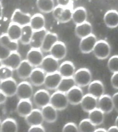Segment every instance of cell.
<instances>
[{
  "label": "cell",
  "mask_w": 118,
  "mask_h": 132,
  "mask_svg": "<svg viewBox=\"0 0 118 132\" xmlns=\"http://www.w3.org/2000/svg\"><path fill=\"white\" fill-rule=\"evenodd\" d=\"M13 72L10 68L2 65L0 67V82L12 78Z\"/></svg>",
  "instance_id": "cell-39"
},
{
  "label": "cell",
  "mask_w": 118,
  "mask_h": 132,
  "mask_svg": "<svg viewBox=\"0 0 118 132\" xmlns=\"http://www.w3.org/2000/svg\"><path fill=\"white\" fill-rule=\"evenodd\" d=\"M26 122L29 126L42 125L44 121L41 110L33 109L29 114L25 118Z\"/></svg>",
  "instance_id": "cell-20"
},
{
  "label": "cell",
  "mask_w": 118,
  "mask_h": 132,
  "mask_svg": "<svg viewBox=\"0 0 118 132\" xmlns=\"http://www.w3.org/2000/svg\"><path fill=\"white\" fill-rule=\"evenodd\" d=\"M75 72V65L70 61H65L59 65L58 72L62 77H73Z\"/></svg>",
  "instance_id": "cell-26"
},
{
  "label": "cell",
  "mask_w": 118,
  "mask_h": 132,
  "mask_svg": "<svg viewBox=\"0 0 118 132\" xmlns=\"http://www.w3.org/2000/svg\"><path fill=\"white\" fill-rule=\"evenodd\" d=\"M46 75V74L40 68H35L33 69L28 79L31 84L38 87L43 85Z\"/></svg>",
  "instance_id": "cell-21"
},
{
  "label": "cell",
  "mask_w": 118,
  "mask_h": 132,
  "mask_svg": "<svg viewBox=\"0 0 118 132\" xmlns=\"http://www.w3.org/2000/svg\"><path fill=\"white\" fill-rule=\"evenodd\" d=\"M34 95L32 85L27 81L18 84L16 96L19 100H31Z\"/></svg>",
  "instance_id": "cell-4"
},
{
  "label": "cell",
  "mask_w": 118,
  "mask_h": 132,
  "mask_svg": "<svg viewBox=\"0 0 118 132\" xmlns=\"http://www.w3.org/2000/svg\"><path fill=\"white\" fill-rule=\"evenodd\" d=\"M44 57L41 49L31 48L27 53L26 60L34 68H38L40 66Z\"/></svg>",
  "instance_id": "cell-11"
},
{
  "label": "cell",
  "mask_w": 118,
  "mask_h": 132,
  "mask_svg": "<svg viewBox=\"0 0 118 132\" xmlns=\"http://www.w3.org/2000/svg\"><path fill=\"white\" fill-rule=\"evenodd\" d=\"M31 16L29 13L24 12L17 9L13 12L11 17V22L23 27L29 24Z\"/></svg>",
  "instance_id": "cell-7"
},
{
  "label": "cell",
  "mask_w": 118,
  "mask_h": 132,
  "mask_svg": "<svg viewBox=\"0 0 118 132\" xmlns=\"http://www.w3.org/2000/svg\"><path fill=\"white\" fill-rule=\"evenodd\" d=\"M58 41L57 35L55 33L48 31L44 37L40 49L43 52H49L53 45Z\"/></svg>",
  "instance_id": "cell-25"
},
{
  "label": "cell",
  "mask_w": 118,
  "mask_h": 132,
  "mask_svg": "<svg viewBox=\"0 0 118 132\" xmlns=\"http://www.w3.org/2000/svg\"><path fill=\"white\" fill-rule=\"evenodd\" d=\"M104 20L105 25L111 28H115L118 26V12L115 10L108 11L104 15Z\"/></svg>",
  "instance_id": "cell-28"
},
{
  "label": "cell",
  "mask_w": 118,
  "mask_h": 132,
  "mask_svg": "<svg viewBox=\"0 0 118 132\" xmlns=\"http://www.w3.org/2000/svg\"><path fill=\"white\" fill-rule=\"evenodd\" d=\"M66 94L69 103L73 105L80 104L84 95L81 87L77 85L71 88Z\"/></svg>",
  "instance_id": "cell-12"
},
{
  "label": "cell",
  "mask_w": 118,
  "mask_h": 132,
  "mask_svg": "<svg viewBox=\"0 0 118 132\" xmlns=\"http://www.w3.org/2000/svg\"><path fill=\"white\" fill-rule=\"evenodd\" d=\"M33 31L29 24L22 27V32L19 41L23 45H29Z\"/></svg>",
  "instance_id": "cell-36"
},
{
  "label": "cell",
  "mask_w": 118,
  "mask_h": 132,
  "mask_svg": "<svg viewBox=\"0 0 118 132\" xmlns=\"http://www.w3.org/2000/svg\"><path fill=\"white\" fill-rule=\"evenodd\" d=\"M2 65L16 71L22 61V57L18 51L10 52L7 57L2 60Z\"/></svg>",
  "instance_id": "cell-9"
},
{
  "label": "cell",
  "mask_w": 118,
  "mask_h": 132,
  "mask_svg": "<svg viewBox=\"0 0 118 132\" xmlns=\"http://www.w3.org/2000/svg\"><path fill=\"white\" fill-rule=\"evenodd\" d=\"M0 45L10 52L18 51L19 50L18 42L12 40L6 33L0 36Z\"/></svg>",
  "instance_id": "cell-24"
},
{
  "label": "cell",
  "mask_w": 118,
  "mask_h": 132,
  "mask_svg": "<svg viewBox=\"0 0 118 132\" xmlns=\"http://www.w3.org/2000/svg\"><path fill=\"white\" fill-rule=\"evenodd\" d=\"M22 32V27L19 25L11 22L8 27L6 34L12 40L19 41Z\"/></svg>",
  "instance_id": "cell-32"
},
{
  "label": "cell",
  "mask_w": 118,
  "mask_h": 132,
  "mask_svg": "<svg viewBox=\"0 0 118 132\" xmlns=\"http://www.w3.org/2000/svg\"><path fill=\"white\" fill-rule=\"evenodd\" d=\"M96 126L88 118H86L81 121L78 127L79 132H94Z\"/></svg>",
  "instance_id": "cell-37"
},
{
  "label": "cell",
  "mask_w": 118,
  "mask_h": 132,
  "mask_svg": "<svg viewBox=\"0 0 118 132\" xmlns=\"http://www.w3.org/2000/svg\"><path fill=\"white\" fill-rule=\"evenodd\" d=\"M73 77H62L56 90L66 94L71 88L76 86Z\"/></svg>",
  "instance_id": "cell-33"
},
{
  "label": "cell",
  "mask_w": 118,
  "mask_h": 132,
  "mask_svg": "<svg viewBox=\"0 0 118 132\" xmlns=\"http://www.w3.org/2000/svg\"><path fill=\"white\" fill-rule=\"evenodd\" d=\"M92 26L87 21L77 24L75 28V34L79 38L82 39L92 34Z\"/></svg>",
  "instance_id": "cell-27"
},
{
  "label": "cell",
  "mask_w": 118,
  "mask_h": 132,
  "mask_svg": "<svg viewBox=\"0 0 118 132\" xmlns=\"http://www.w3.org/2000/svg\"><path fill=\"white\" fill-rule=\"evenodd\" d=\"M64 8V7L58 5L57 6L55 7L53 9V11H52L53 16L54 19H56L57 21H58L59 19L60 16Z\"/></svg>",
  "instance_id": "cell-42"
},
{
  "label": "cell",
  "mask_w": 118,
  "mask_h": 132,
  "mask_svg": "<svg viewBox=\"0 0 118 132\" xmlns=\"http://www.w3.org/2000/svg\"><path fill=\"white\" fill-rule=\"evenodd\" d=\"M2 65H2V60L0 59V67H1Z\"/></svg>",
  "instance_id": "cell-52"
},
{
  "label": "cell",
  "mask_w": 118,
  "mask_h": 132,
  "mask_svg": "<svg viewBox=\"0 0 118 132\" xmlns=\"http://www.w3.org/2000/svg\"><path fill=\"white\" fill-rule=\"evenodd\" d=\"M88 94L98 99L105 93L104 84L102 81L95 80L91 81L88 85Z\"/></svg>",
  "instance_id": "cell-17"
},
{
  "label": "cell",
  "mask_w": 118,
  "mask_h": 132,
  "mask_svg": "<svg viewBox=\"0 0 118 132\" xmlns=\"http://www.w3.org/2000/svg\"><path fill=\"white\" fill-rule=\"evenodd\" d=\"M108 67L112 73L118 72V56L114 55L109 58L107 63Z\"/></svg>",
  "instance_id": "cell-40"
},
{
  "label": "cell",
  "mask_w": 118,
  "mask_h": 132,
  "mask_svg": "<svg viewBox=\"0 0 118 132\" xmlns=\"http://www.w3.org/2000/svg\"><path fill=\"white\" fill-rule=\"evenodd\" d=\"M88 119L95 126L102 125L105 120V113L97 108L89 113Z\"/></svg>",
  "instance_id": "cell-31"
},
{
  "label": "cell",
  "mask_w": 118,
  "mask_h": 132,
  "mask_svg": "<svg viewBox=\"0 0 118 132\" xmlns=\"http://www.w3.org/2000/svg\"><path fill=\"white\" fill-rule=\"evenodd\" d=\"M92 51L97 59L100 60H105L110 54V46L105 40H99L97 42Z\"/></svg>",
  "instance_id": "cell-3"
},
{
  "label": "cell",
  "mask_w": 118,
  "mask_h": 132,
  "mask_svg": "<svg viewBox=\"0 0 118 132\" xmlns=\"http://www.w3.org/2000/svg\"><path fill=\"white\" fill-rule=\"evenodd\" d=\"M36 5L41 12L46 13L52 12L55 7L54 0H37Z\"/></svg>",
  "instance_id": "cell-35"
},
{
  "label": "cell",
  "mask_w": 118,
  "mask_h": 132,
  "mask_svg": "<svg viewBox=\"0 0 118 132\" xmlns=\"http://www.w3.org/2000/svg\"><path fill=\"white\" fill-rule=\"evenodd\" d=\"M49 52L51 56L59 61L65 57L67 54V48L64 43L58 41L53 45Z\"/></svg>",
  "instance_id": "cell-15"
},
{
  "label": "cell",
  "mask_w": 118,
  "mask_h": 132,
  "mask_svg": "<svg viewBox=\"0 0 118 132\" xmlns=\"http://www.w3.org/2000/svg\"><path fill=\"white\" fill-rule=\"evenodd\" d=\"M58 61L51 55H48L43 58L40 68L46 74L58 72L59 67Z\"/></svg>",
  "instance_id": "cell-5"
},
{
  "label": "cell",
  "mask_w": 118,
  "mask_h": 132,
  "mask_svg": "<svg viewBox=\"0 0 118 132\" xmlns=\"http://www.w3.org/2000/svg\"><path fill=\"white\" fill-rule=\"evenodd\" d=\"M87 11L84 7H78L73 10L72 19L76 25L87 21Z\"/></svg>",
  "instance_id": "cell-29"
},
{
  "label": "cell",
  "mask_w": 118,
  "mask_h": 132,
  "mask_svg": "<svg viewBox=\"0 0 118 132\" xmlns=\"http://www.w3.org/2000/svg\"><path fill=\"white\" fill-rule=\"evenodd\" d=\"M62 78L58 71L47 74L43 85L47 89L50 90H56Z\"/></svg>",
  "instance_id": "cell-14"
},
{
  "label": "cell",
  "mask_w": 118,
  "mask_h": 132,
  "mask_svg": "<svg viewBox=\"0 0 118 132\" xmlns=\"http://www.w3.org/2000/svg\"><path fill=\"white\" fill-rule=\"evenodd\" d=\"M3 15V7L2 3L0 1V20L2 19Z\"/></svg>",
  "instance_id": "cell-49"
},
{
  "label": "cell",
  "mask_w": 118,
  "mask_h": 132,
  "mask_svg": "<svg viewBox=\"0 0 118 132\" xmlns=\"http://www.w3.org/2000/svg\"><path fill=\"white\" fill-rule=\"evenodd\" d=\"M97 41L96 36L92 34L82 38L79 44V49L81 52L85 54L90 53L93 50Z\"/></svg>",
  "instance_id": "cell-10"
},
{
  "label": "cell",
  "mask_w": 118,
  "mask_h": 132,
  "mask_svg": "<svg viewBox=\"0 0 118 132\" xmlns=\"http://www.w3.org/2000/svg\"><path fill=\"white\" fill-rule=\"evenodd\" d=\"M29 25L34 31L39 30L45 28V17L40 13H36L31 16Z\"/></svg>",
  "instance_id": "cell-30"
},
{
  "label": "cell",
  "mask_w": 118,
  "mask_h": 132,
  "mask_svg": "<svg viewBox=\"0 0 118 132\" xmlns=\"http://www.w3.org/2000/svg\"><path fill=\"white\" fill-rule=\"evenodd\" d=\"M18 84L12 78L0 82V90L8 98L16 96Z\"/></svg>",
  "instance_id": "cell-8"
},
{
  "label": "cell",
  "mask_w": 118,
  "mask_h": 132,
  "mask_svg": "<svg viewBox=\"0 0 118 132\" xmlns=\"http://www.w3.org/2000/svg\"><path fill=\"white\" fill-rule=\"evenodd\" d=\"M73 10L72 5L64 8L58 21L61 23L69 22L72 19Z\"/></svg>",
  "instance_id": "cell-38"
},
{
  "label": "cell",
  "mask_w": 118,
  "mask_h": 132,
  "mask_svg": "<svg viewBox=\"0 0 118 132\" xmlns=\"http://www.w3.org/2000/svg\"><path fill=\"white\" fill-rule=\"evenodd\" d=\"M2 121L0 120V132H1V126Z\"/></svg>",
  "instance_id": "cell-53"
},
{
  "label": "cell",
  "mask_w": 118,
  "mask_h": 132,
  "mask_svg": "<svg viewBox=\"0 0 118 132\" xmlns=\"http://www.w3.org/2000/svg\"><path fill=\"white\" fill-rule=\"evenodd\" d=\"M62 131L63 132H79L78 126L73 122L66 123L63 127Z\"/></svg>",
  "instance_id": "cell-41"
},
{
  "label": "cell",
  "mask_w": 118,
  "mask_h": 132,
  "mask_svg": "<svg viewBox=\"0 0 118 132\" xmlns=\"http://www.w3.org/2000/svg\"><path fill=\"white\" fill-rule=\"evenodd\" d=\"M112 103L114 106V110L118 112V93L116 92L112 96Z\"/></svg>",
  "instance_id": "cell-46"
},
{
  "label": "cell",
  "mask_w": 118,
  "mask_h": 132,
  "mask_svg": "<svg viewBox=\"0 0 118 132\" xmlns=\"http://www.w3.org/2000/svg\"><path fill=\"white\" fill-rule=\"evenodd\" d=\"M41 111L43 120L48 123H54L58 118L57 110L50 104L41 108Z\"/></svg>",
  "instance_id": "cell-23"
},
{
  "label": "cell",
  "mask_w": 118,
  "mask_h": 132,
  "mask_svg": "<svg viewBox=\"0 0 118 132\" xmlns=\"http://www.w3.org/2000/svg\"><path fill=\"white\" fill-rule=\"evenodd\" d=\"M47 31H48L45 28L39 30L33 31L29 44L31 48L40 49L44 37Z\"/></svg>",
  "instance_id": "cell-18"
},
{
  "label": "cell",
  "mask_w": 118,
  "mask_h": 132,
  "mask_svg": "<svg viewBox=\"0 0 118 132\" xmlns=\"http://www.w3.org/2000/svg\"><path fill=\"white\" fill-rule=\"evenodd\" d=\"M69 103L65 93L56 90L50 96V104L57 111L65 110Z\"/></svg>",
  "instance_id": "cell-2"
},
{
  "label": "cell",
  "mask_w": 118,
  "mask_h": 132,
  "mask_svg": "<svg viewBox=\"0 0 118 132\" xmlns=\"http://www.w3.org/2000/svg\"><path fill=\"white\" fill-rule=\"evenodd\" d=\"M8 98V97L0 90V106L5 103Z\"/></svg>",
  "instance_id": "cell-47"
},
{
  "label": "cell",
  "mask_w": 118,
  "mask_h": 132,
  "mask_svg": "<svg viewBox=\"0 0 118 132\" xmlns=\"http://www.w3.org/2000/svg\"><path fill=\"white\" fill-rule=\"evenodd\" d=\"M115 126H118V117L117 116L115 119Z\"/></svg>",
  "instance_id": "cell-51"
},
{
  "label": "cell",
  "mask_w": 118,
  "mask_h": 132,
  "mask_svg": "<svg viewBox=\"0 0 118 132\" xmlns=\"http://www.w3.org/2000/svg\"><path fill=\"white\" fill-rule=\"evenodd\" d=\"M76 85L80 87L88 86L91 82L92 74L88 69L82 68L76 71L73 76Z\"/></svg>",
  "instance_id": "cell-1"
},
{
  "label": "cell",
  "mask_w": 118,
  "mask_h": 132,
  "mask_svg": "<svg viewBox=\"0 0 118 132\" xmlns=\"http://www.w3.org/2000/svg\"><path fill=\"white\" fill-rule=\"evenodd\" d=\"M33 110V104L30 100H19L16 107V111L18 115L24 118Z\"/></svg>",
  "instance_id": "cell-13"
},
{
  "label": "cell",
  "mask_w": 118,
  "mask_h": 132,
  "mask_svg": "<svg viewBox=\"0 0 118 132\" xmlns=\"http://www.w3.org/2000/svg\"><path fill=\"white\" fill-rule=\"evenodd\" d=\"M50 96L49 92L45 89H40L33 95V101L36 106L42 108L50 103Z\"/></svg>",
  "instance_id": "cell-6"
},
{
  "label": "cell",
  "mask_w": 118,
  "mask_h": 132,
  "mask_svg": "<svg viewBox=\"0 0 118 132\" xmlns=\"http://www.w3.org/2000/svg\"><path fill=\"white\" fill-rule=\"evenodd\" d=\"M34 68V67L25 60H22L16 71L18 77L24 80L28 79Z\"/></svg>",
  "instance_id": "cell-22"
},
{
  "label": "cell",
  "mask_w": 118,
  "mask_h": 132,
  "mask_svg": "<svg viewBox=\"0 0 118 132\" xmlns=\"http://www.w3.org/2000/svg\"><path fill=\"white\" fill-rule=\"evenodd\" d=\"M28 132H45V128L42 126V125H40L33 126H30L28 128Z\"/></svg>",
  "instance_id": "cell-44"
},
{
  "label": "cell",
  "mask_w": 118,
  "mask_h": 132,
  "mask_svg": "<svg viewBox=\"0 0 118 132\" xmlns=\"http://www.w3.org/2000/svg\"><path fill=\"white\" fill-rule=\"evenodd\" d=\"M80 104L83 111L89 113L97 108L98 99L87 94L84 95Z\"/></svg>",
  "instance_id": "cell-19"
},
{
  "label": "cell",
  "mask_w": 118,
  "mask_h": 132,
  "mask_svg": "<svg viewBox=\"0 0 118 132\" xmlns=\"http://www.w3.org/2000/svg\"><path fill=\"white\" fill-rule=\"evenodd\" d=\"M19 128L17 122L15 119L8 118L2 121L1 132L18 131Z\"/></svg>",
  "instance_id": "cell-34"
},
{
  "label": "cell",
  "mask_w": 118,
  "mask_h": 132,
  "mask_svg": "<svg viewBox=\"0 0 118 132\" xmlns=\"http://www.w3.org/2000/svg\"><path fill=\"white\" fill-rule=\"evenodd\" d=\"M58 5L63 7H69L72 5V0H57Z\"/></svg>",
  "instance_id": "cell-45"
},
{
  "label": "cell",
  "mask_w": 118,
  "mask_h": 132,
  "mask_svg": "<svg viewBox=\"0 0 118 132\" xmlns=\"http://www.w3.org/2000/svg\"><path fill=\"white\" fill-rule=\"evenodd\" d=\"M107 132H117L118 131V127L115 125L111 126L108 129V130H107Z\"/></svg>",
  "instance_id": "cell-48"
},
{
  "label": "cell",
  "mask_w": 118,
  "mask_h": 132,
  "mask_svg": "<svg viewBox=\"0 0 118 132\" xmlns=\"http://www.w3.org/2000/svg\"><path fill=\"white\" fill-rule=\"evenodd\" d=\"M94 132H107V129L104 128H99L96 129Z\"/></svg>",
  "instance_id": "cell-50"
},
{
  "label": "cell",
  "mask_w": 118,
  "mask_h": 132,
  "mask_svg": "<svg viewBox=\"0 0 118 132\" xmlns=\"http://www.w3.org/2000/svg\"><path fill=\"white\" fill-rule=\"evenodd\" d=\"M111 77V84L113 88L117 90L118 89V72L113 73Z\"/></svg>",
  "instance_id": "cell-43"
},
{
  "label": "cell",
  "mask_w": 118,
  "mask_h": 132,
  "mask_svg": "<svg viewBox=\"0 0 118 132\" xmlns=\"http://www.w3.org/2000/svg\"><path fill=\"white\" fill-rule=\"evenodd\" d=\"M97 108L105 114L111 113L114 110L112 96L108 94H104L98 99Z\"/></svg>",
  "instance_id": "cell-16"
}]
</instances>
